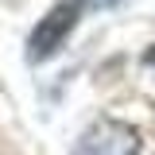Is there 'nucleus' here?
Segmentation results:
<instances>
[{"instance_id": "2", "label": "nucleus", "mask_w": 155, "mask_h": 155, "mask_svg": "<svg viewBox=\"0 0 155 155\" xmlns=\"http://www.w3.org/2000/svg\"><path fill=\"white\" fill-rule=\"evenodd\" d=\"M74 155H140V136L132 124L101 116L78 136Z\"/></svg>"}, {"instance_id": "1", "label": "nucleus", "mask_w": 155, "mask_h": 155, "mask_svg": "<svg viewBox=\"0 0 155 155\" xmlns=\"http://www.w3.org/2000/svg\"><path fill=\"white\" fill-rule=\"evenodd\" d=\"M81 12H85V0H62V4H54V8L35 23V31L27 39V62H47V58L66 43V35L78 27Z\"/></svg>"}, {"instance_id": "3", "label": "nucleus", "mask_w": 155, "mask_h": 155, "mask_svg": "<svg viewBox=\"0 0 155 155\" xmlns=\"http://www.w3.org/2000/svg\"><path fill=\"white\" fill-rule=\"evenodd\" d=\"M143 62H147V66H155V43L147 47V51H143Z\"/></svg>"}]
</instances>
